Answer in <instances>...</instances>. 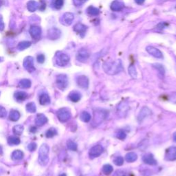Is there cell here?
<instances>
[{"label": "cell", "mask_w": 176, "mask_h": 176, "mask_svg": "<svg viewBox=\"0 0 176 176\" xmlns=\"http://www.w3.org/2000/svg\"><path fill=\"white\" fill-rule=\"evenodd\" d=\"M138 158V155L134 152H129L125 155V160L127 163H133Z\"/></svg>", "instance_id": "603a6c76"}, {"label": "cell", "mask_w": 176, "mask_h": 176, "mask_svg": "<svg viewBox=\"0 0 176 176\" xmlns=\"http://www.w3.org/2000/svg\"><path fill=\"white\" fill-rule=\"evenodd\" d=\"M57 132L56 131L55 129H50L49 130H48V131L46 132V137L47 138H52L57 134Z\"/></svg>", "instance_id": "7bdbcfd3"}, {"label": "cell", "mask_w": 176, "mask_h": 176, "mask_svg": "<svg viewBox=\"0 0 176 176\" xmlns=\"http://www.w3.org/2000/svg\"><path fill=\"white\" fill-rule=\"evenodd\" d=\"M77 83L80 87L83 89H87L89 87V79L85 75L79 76L77 78Z\"/></svg>", "instance_id": "2e32d148"}, {"label": "cell", "mask_w": 176, "mask_h": 176, "mask_svg": "<svg viewBox=\"0 0 176 176\" xmlns=\"http://www.w3.org/2000/svg\"><path fill=\"white\" fill-rule=\"evenodd\" d=\"M39 4L35 0H31L27 4V9L28 10V11L33 13V12H35L39 9Z\"/></svg>", "instance_id": "44dd1931"}, {"label": "cell", "mask_w": 176, "mask_h": 176, "mask_svg": "<svg viewBox=\"0 0 176 176\" xmlns=\"http://www.w3.org/2000/svg\"><path fill=\"white\" fill-rule=\"evenodd\" d=\"M73 30L76 33L80 35V37H84L87 31V26L82 23H77L74 26Z\"/></svg>", "instance_id": "8fae6325"}, {"label": "cell", "mask_w": 176, "mask_h": 176, "mask_svg": "<svg viewBox=\"0 0 176 176\" xmlns=\"http://www.w3.org/2000/svg\"><path fill=\"white\" fill-rule=\"evenodd\" d=\"M114 163L117 166H121L124 163V159L122 156H118L114 160Z\"/></svg>", "instance_id": "60d3db41"}, {"label": "cell", "mask_w": 176, "mask_h": 176, "mask_svg": "<svg viewBox=\"0 0 176 176\" xmlns=\"http://www.w3.org/2000/svg\"><path fill=\"white\" fill-rule=\"evenodd\" d=\"M1 6H2V1H1V0H0V7H1Z\"/></svg>", "instance_id": "11a10c76"}, {"label": "cell", "mask_w": 176, "mask_h": 176, "mask_svg": "<svg viewBox=\"0 0 176 176\" xmlns=\"http://www.w3.org/2000/svg\"><path fill=\"white\" fill-rule=\"evenodd\" d=\"M61 31L57 28H52L48 31L47 37L50 40H57L61 37Z\"/></svg>", "instance_id": "30bf717a"}, {"label": "cell", "mask_w": 176, "mask_h": 176, "mask_svg": "<svg viewBox=\"0 0 176 176\" xmlns=\"http://www.w3.org/2000/svg\"><path fill=\"white\" fill-rule=\"evenodd\" d=\"M151 110L147 107H144L140 111L138 116V121L139 123H142L146 118L149 116L151 114Z\"/></svg>", "instance_id": "5bb4252c"}, {"label": "cell", "mask_w": 176, "mask_h": 176, "mask_svg": "<svg viewBox=\"0 0 176 176\" xmlns=\"http://www.w3.org/2000/svg\"><path fill=\"white\" fill-rule=\"evenodd\" d=\"M108 116V111L105 109H96L94 114V119L92 125L94 126H98L103 123Z\"/></svg>", "instance_id": "7a4b0ae2"}, {"label": "cell", "mask_w": 176, "mask_h": 176, "mask_svg": "<svg viewBox=\"0 0 176 176\" xmlns=\"http://www.w3.org/2000/svg\"><path fill=\"white\" fill-rule=\"evenodd\" d=\"M153 67H154V68H155L157 70L160 75H161L163 77H164V76H165V67H164V66L162 65V64L158 63H153Z\"/></svg>", "instance_id": "d4e9b609"}, {"label": "cell", "mask_w": 176, "mask_h": 176, "mask_svg": "<svg viewBox=\"0 0 176 176\" xmlns=\"http://www.w3.org/2000/svg\"><path fill=\"white\" fill-rule=\"evenodd\" d=\"M102 171L105 175H109L113 172L112 166L110 165H105L103 167Z\"/></svg>", "instance_id": "836d02e7"}, {"label": "cell", "mask_w": 176, "mask_h": 176, "mask_svg": "<svg viewBox=\"0 0 176 176\" xmlns=\"http://www.w3.org/2000/svg\"><path fill=\"white\" fill-rule=\"evenodd\" d=\"M80 119L84 123H88L91 121V115L87 111H83L80 115Z\"/></svg>", "instance_id": "f1b7e54d"}, {"label": "cell", "mask_w": 176, "mask_h": 176, "mask_svg": "<svg viewBox=\"0 0 176 176\" xmlns=\"http://www.w3.org/2000/svg\"><path fill=\"white\" fill-rule=\"evenodd\" d=\"M128 72H129V75L131 76V78L133 79H136L137 76H138V73H137V70L136 68L135 65H133V64H131L128 67Z\"/></svg>", "instance_id": "484cf974"}, {"label": "cell", "mask_w": 176, "mask_h": 176, "mask_svg": "<svg viewBox=\"0 0 176 176\" xmlns=\"http://www.w3.org/2000/svg\"><path fill=\"white\" fill-rule=\"evenodd\" d=\"M47 121H48V120L46 119V117L42 114L38 115L37 119H36V123H37V125L39 126L44 125L45 123H47Z\"/></svg>", "instance_id": "1f68e13d"}, {"label": "cell", "mask_w": 176, "mask_h": 176, "mask_svg": "<svg viewBox=\"0 0 176 176\" xmlns=\"http://www.w3.org/2000/svg\"><path fill=\"white\" fill-rule=\"evenodd\" d=\"M19 85L22 88H28L31 87V82L28 79H23L20 81Z\"/></svg>", "instance_id": "d590c367"}, {"label": "cell", "mask_w": 176, "mask_h": 176, "mask_svg": "<svg viewBox=\"0 0 176 176\" xmlns=\"http://www.w3.org/2000/svg\"><path fill=\"white\" fill-rule=\"evenodd\" d=\"M23 153L21 151H19V150L15 151L12 154V158H13V160H21L23 158Z\"/></svg>", "instance_id": "e575fe53"}, {"label": "cell", "mask_w": 176, "mask_h": 176, "mask_svg": "<svg viewBox=\"0 0 176 176\" xmlns=\"http://www.w3.org/2000/svg\"><path fill=\"white\" fill-rule=\"evenodd\" d=\"M45 61V57L43 55H39L37 56V61L39 63H43Z\"/></svg>", "instance_id": "7dc6e473"}, {"label": "cell", "mask_w": 176, "mask_h": 176, "mask_svg": "<svg viewBox=\"0 0 176 176\" xmlns=\"http://www.w3.org/2000/svg\"><path fill=\"white\" fill-rule=\"evenodd\" d=\"M116 136L118 139L121 140V141H123V140H125L126 138V136H127V135H126L125 132L123 131V130H119V131H117L116 134Z\"/></svg>", "instance_id": "f35d334b"}, {"label": "cell", "mask_w": 176, "mask_h": 176, "mask_svg": "<svg viewBox=\"0 0 176 176\" xmlns=\"http://www.w3.org/2000/svg\"><path fill=\"white\" fill-rule=\"evenodd\" d=\"M103 148L101 145H97L94 146L89 149V156L91 158H96L99 157L100 155L103 153Z\"/></svg>", "instance_id": "9c48e42d"}, {"label": "cell", "mask_w": 176, "mask_h": 176, "mask_svg": "<svg viewBox=\"0 0 176 176\" xmlns=\"http://www.w3.org/2000/svg\"><path fill=\"white\" fill-rule=\"evenodd\" d=\"M67 148H68L70 150H72V151H77V145L75 142L72 141H68L67 143Z\"/></svg>", "instance_id": "ab89813d"}, {"label": "cell", "mask_w": 176, "mask_h": 176, "mask_svg": "<svg viewBox=\"0 0 176 176\" xmlns=\"http://www.w3.org/2000/svg\"><path fill=\"white\" fill-rule=\"evenodd\" d=\"M0 61H1V58H0Z\"/></svg>", "instance_id": "680465c9"}, {"label": "cell", "mask_w": 176, "mask_h": 176, "mask_svg": "<svg viewBox=\"0 0 176 176\" xmlns=\"http://www.w3.org/2000/svg\"><path fill=\"white\" fill-rule=\"evenodd\" d=\"M23 127L21 125H17L13 128V132L15 135H21L23 133Z\"/></svg>", "instance_id": "8d00e7d4"}, {"label": "cell", "mask_w": 176, "mask_h": 176, "mask_svg": "<svg viewBox=\"0 0 176 176\" xmlns=\"http://www.w3.org/2000/svg\"><path fill=\"white\" fill-rule=\"evenodd\" d=\"M20 117V114L19 111L17 110H12L10 114V119L13 121H17L19 120Z\"/></svg>", "instance_id": "d6a6232c"}, {"label": "cell", "mask_w": 176, "mask_h": 176, "mask_svg": "<svg viewBox=\"0 0 176 176\" xmlns=\"http://www.w3.org/2000/svg\"><path fill=\"white\" fill-rule=\"evenodd\" d=\"M143 160L145 164L149 165H156L157 161L154 158L153 155L151 153H147L144 155L143 157Z\"/></svg>", "instance_id": "ffe728a7"}, {"label": "cell", "mask_w": 176, "mask_h": 176, "mask_svg": "<svg viewBox=\"0 0 176 176\" xmlns=\"http://www.w3.org/2000/svg\"><path fill=\"white\" fill-rule=\"evenodd\" d=\"M169 101L171 103L176 104V92L172 93L169 97Z\"/></svg>", "instance_id": "f6af8a7d"}, {"label": "cell", "mask_w": 176, "mask_h": 176, "mask_svg": "<svg viewBox=\"0 0 176 176\" xmlns=\"http://www.w3.org/2000/svg\"><path fill=\"white\" fill-rule=\"evenodd\" d=\"M89 57V53L86 49L82 48L78 51L77 54V59L81 63H85Z\"/></svg>", "instance_id": "4fadbf2b"}, {"label": "cell", "mask_w": 176, "mask_h": 176, "mask_svg": "<svg viewBox=\"0 0 176 176\" xmlns=\"http://www.w3.org/2000/svg\"><path fill=\"white\" fill-rule=\"evenodd\" d=\"M1 147H0V153H1Z\"/></svg>", "instance_id": "6f0895ef"}, {"label": "cell", "mask_w": 176, "mask_h": 176, "mask_svg": "<svg viewBox=\"0 0 176 176\" xmlns=\"http://www.w3.org/2000/svg\"><path fill=\"white\" fill-rule=\"evenodd\" d=\"M29 33L31 34V37L35 39H38L41 37L42 31L41 28L39 26H33L30 29Z\"/></svg>", "instance_id": "d6986e66"}, {"label": "cell", "mask_w": 176, "mask_h": 176, "mask_svg": "<svg viewBox=\"0 0 176 176\" xmlns=\"http://www.w3.org/2000/svg\"><path fill=\"white\" fill-rule=\"evenodd\" d=\"M49 147L46 145H43L40 148L39 151V162L42 165H45L48 161Z\"/></svg>", "instance_id": "3957f363"}, {"label": "cell", "mask_w": 176, "mask_h": 176, "mask_svg": "<svg viewBox=\"0 0 176 176\" xmlns=\"http://www.w3.org/2000/svg\"><path fill=\"white\" fill-rule=\"evenodd\" d=\"M55 62L57 65L61 66V67H63V66L67 65V63L70 62V57L65 53H58L57 55H56Z\"/></svg>", "instance_id": "277c9868"}, {"label": "cell", "mask_w": 176, "mask_h": 176, "mask_svg": "<svg viewBox=\"0 0 176 176\" xmlns=\"http://www.w3.org/2000/svg\"><path fill=\"white\" fill-rule=\"evenodd\" d=\"M36 147H37V146H36V144L35 143H31L28 146V149L30 151H34V150H35Z\"/></svg>", "instance_id": "f907efd6"}, {"label": "cell", "mask_w": 176, "mask_h": 176, "mask_svg": "<svg viewBox=\"0 0 176 176\" xmlns=\"http://www.w3.org/2000/svg\"><path fill=\"white\" fill-rule=\"evenodd\" d=\"M88 0H73V4L76 6L79 7L81 6L82 5H83L85 2H87Z\"/></svg>", "instance_id": "ee69618b"}, {"label": "cell", "mask_w": 176, "mask_h": 176, "mask_svg": "<svg viewBox=\"0 0 176 176\" xmlns=\"http://www.w3.org/2000/svg\"><path fill=\"white\" fill-rule=\"evenodd\" d=\"M87 13L89 15V16H97L99 15L100 13V11L99 9H97V7L92 6H89L87 9Z\"/></svg>", "instance_id": "cb8c5ba5"}, {"label": "cell", "mask_w": 176, "mask_h": 176, "mask_svg": "<svg viewBox=\"0 0 176 176\" xmlns=\"http://www.w3.org/2000/svg\"><path fill=\"white\" fill-rule=\"evenodd\" d=\"M57 86L61 90H64L68 85V79L67 77L65 75H60L57 76V80H56Z\"/></svg>", "instance_id": "52a82bcc"}, {"label": "cell", "mask_w": 176, "mask_h": 176, "mask_svg": "<svg viewBox=\"0 0 176 176\" xmlns=\"http://www.w3.org/2000/svg\"><path fill=\"white\" fill-rule=\"evenodd\" d=\"M27 94L24 92H17L15 94V99L18 101H24V100L27 98Z\"/></svg>", "instance_id": "83f0119b"}, {"label": "cell", "mask_w": 176, "mask_h": 176, "mask_svg": "<svg viewBox=\"0 0 176 176\" xmlns=\"http://www.w3.org/2000/svg\"><path fill=\"white\" fill-rule=\"evenodd\" d=\"M166 25H167V23H159L158 26V27L159 28L163 29V28H165V26Z\"/></svg>", "instance_id": "816d5d0a"}, {"label": "cell", "mask_w": 176, "mask_h": 176, "mask_svg": "<svg viewBox=\"0 0 176 176\" xmlns=\"http://www.w3.org/2000/svg\"><path fill=\"white\" fill-rule=\"evenodd\" d=\"M60 176H66L65 174H62V175H61Z\"/></svg>", "instance_id": "9f6ffc18"}, {"label": "cell", "mask_w": 176, "mask_h": 176, "mask_svg": "<svg viewBox=\"0 0 176 176\" xmlns=\"http://www.w3.org/2000/svg\"><path fill=\"white\" fill-rule=\"evenodd\" d=\"M146 50L150 55L153 56V57L157 58V59H163V55L162 52L156 48L151 46V45H148L146 48Z\"/></svg>", "instance_id": "7c38bea8"}, {"label": "cell", "mask_w": 176, "mask_h": 176, "mask_svg": "<svg viewBox=\"0 0 176 176\" xmlns=\"http://www.w3.org/2000/svg\"><path fill=\"white\" fill-rule=\"evenodd\" d=\"M113 176H126L125 173H124L123 171H121V170H119V171H116L114 174Z\"/></svg>", "instance_id": "c3c4849f"}, {"label": "cell", "mask_w": 176, "mask_h": 176, "mask_svg": "<svg viewBox=\"0 0 176 176\" xmlns=\"http://www.w3.org/2000/svg\"><path fill=\"white\" fill-rule=\"evenodd\" d=\"M39 102L41 105H47L50 102V99L49 96L46 94H43L40 96Z\"/></svg>", "instance_id": "f546056e"}, {"label": "cell", "mask_w": 176, "mask_h": 176, "mask_svg": "<svg viewBox=\"0 0 176 176\" xmlns=\"http://www.w3.org/2000/svg\"><path fill=\"white\" fill-rule=\"evenodd\" d=\"M8 142H9L10 145H18V144H19L20 141L17 136H11L9 137Z\"/></svg>", "instance_id": "74e56055"}, {"label": "cell", "mask_w": 176, "mask_h": 176, "mask_svg": "<svg viewBox=\"0 0 176 176\" xmlns=\"http://www.w3.org/2000/svg\"><path fill=\"white\" fill-rule=\"evenodd\" d=\"M173 139L174 142H176V132H175V133H173Z\"/></svg>", "instance_id": "db71d44e"}, {"label": "cell", "mask_w": 176, "mask_h": 176, "mask_svg": "<svg viewBox=\"0 0 176 176\" xmlns=\"http://www.w3.org/2000/svg\"><path fill=\"white\" fill-rule=\"evenodd\" d=\"M31 45V42L28 41H23L20 42V43L18 44L17 45V48L19 50H24L27 49L28 48H29Z\"/></svg>", "instance_id": "4316f807"}, {"label": "cell", "mask_w": 176, "mask_h": 176, "mask_svg": "<svg viewBox=\"0 0 176 176\" xmlns=\"http://www.w3.org/2000/svg\"><path fill=\"white\" fill-rule=\"evenodd\" d=\"M125 7V4L122 0H114L110 6V9L112 11L119 12L122 11Z\"/></svg>", "instance_id": "ac0fdd59"}, {"label": "cell", "mask_w": 176, "mask_h": 176, "mask_svg": "<svg viewBox=\"0 0 176 176\" xmlns=\"http://www.w3.org/2000/svg\"><path fill=\"white\" fill-rule=\"evenodd\" d=\"M23 66L30 72L35 71V66H34V59L32 57H27L25 58L23 61Z\"/></svg>", "instance_id": "e0dca14e"}, {"label": "cell", "mask_w": 176, "mask_h": 176, "mask_svg": "<svg viewBox=\"0 0 176 176\" xmlns=\"http://www.w3.org/2000/svg\"><path fill=\"white\" fill-rule=\"evenodd\" d=\"M145 1V0H135V2L138 5H141L144 4V2Z\"/></svg>", "instance_id": "f5cc1de1"}, {"label": "cell", "mask_w": 176, "mask_h": 176, "mask_svg": "<svg viewBox=\"0 0 176 176\" xmlns=\"http://www.w3.org/2000/svg\"><path fill=\"white\" fill-rule=\"evenodd\" d=\"M129 109V106L127 102H121L116 107V112L119 117H125L127 114Z\"/></svg>", "instance_id": "5b68a950"}, {"label": "cell", "mask_w": 176, "mask_h": 176, "mask_svg": "<svg viewBox=\"0 0 176 176\" xmlns=\"http://www.w3.org/2000/svg\"><path fill=\"white\" fill-rule=\"evenodd\" d=\"M6 116V110L0 106V118H4Z\"/></svg>", "instance_id": "bcb514c9"}, {"label": "cell", "mask_w": 176, "mask_h": 176, "mask_svg": "<svg viewBox=\"0 0 176 176\" xmlns=\"http://www.w3.org/2000/svg\"><path fill=\"white\" fill-rule=\"evenodd\" d=\"M64 4V0H53L52 6L55 9H61Z\"/></svg>", "instance_id": "4dcf8cb0"}, {"label": "cell", "mask_w": 176, "mask_h": 176, "mask_svg": "<svg viewBox=\"0 0 176 176\" xmlns=\"http://www.w3.org/2000/svg\"><path fill=\"white\" fill-rule=\"evenodd\" d=\"M103 70L109 75H116L123 70V63L121 60L114 61H106L103 65Z\"/></svg>", "instance_id": "6da1fadb"}, {"label": "cell", "mask_w": 176, "mask_h": 176, "mask_svg": "<svg viewBox=\"0 0 176 176\" xmlns=\"http://www.w3.org/2000/svg\"><path fill=\"white\" fill-rule=\"evenodd\" d=\"M68 97L70 100L71 101L74 102V103H77V102H79L81 99V93L77 91H74L72 92H71L69 94Z\"/></svg>", "instance_id": "7402d4cb"}, {"label": "cell", "mask_w": 176, "mask_h": 176, "mask_svg": "<svg viewBox=\"0 0 176 176\" xmlns=\"http://www.w3.org/2000/svg\"><path fill=\"white\" fill-rule=\"evenodd\" d=\"M165 160L167 161L176 160V147H171L166 151Z\"/></svg>", "instance_id": "9a60e30c"}, {"label": "cell", "mask_w": 176, "mask_h": 176, "mask_svg": "<svg viewBox=\"0 0 176 176\" xmlns=\"http://www.w3.org/2000/svg\"><path fill=\"white\" fill-rule=\"evenodd\" d=\"M4 28H5V25H4V23L2 17H0V31H3L4 30Z\"/></svg>", "instance_id": "681fc988"}, {"label": "cell", "mask_w": 176, "mask_h": 176, "mask_svg": "<svg viewBox=\"0 0 176 176\" xmlns=\"http://www.w3.org/2000/svg\"><path fill=\"white\" fill-rule=\"evenodd\" d=\"M26 109H27V111H29V112H31V113L35 112L36 111V106L35 105V103H30L26 105Z\"/></svg>", "instance_id": "b9f144b4"}, {"label": "cell", "mask_w": 176, "mask_h": 176, "mask_svg": "<svg viewBox=\"0 0 176 176\" xmlns=\"http://www.w3.org/2000/svg\"><path fill=\"white\" fill-rule=\"evenodd\" d=\"M74 19H75V15L73 13H70V12H67V13H64L62 17L60 19V22H61V24L63 26H70L72 23Z\"/></svg>", "instance_id": "ba28073f"}, {"label": "cell", "mask_w": 176, "mask_h": 176, "mask_svg": "<svg viewBox=\"0 0 176 176\" xmlns=\"http://www.w3.org/2000/svg\"><path fill=\"white\" fill-rule=\"evenodd\" d=\"M57 116L60 121L62 123H65L71 118V112L67 108H62L57 112Z\"/></svg>", "instance_id": "8992f818"}]
</instances>
